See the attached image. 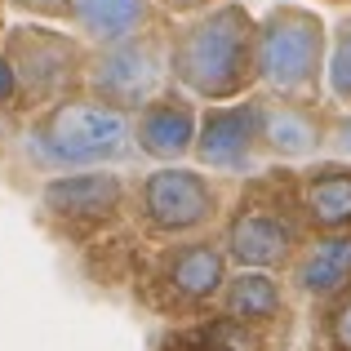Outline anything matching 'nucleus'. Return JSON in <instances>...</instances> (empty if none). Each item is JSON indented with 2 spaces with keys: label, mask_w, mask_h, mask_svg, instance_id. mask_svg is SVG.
Returning a JSON list of instances; mask_svg holds the SVG:
<instances>
[{
  "label": "nucleus",
  "mask_w": 351,
  "mask_h": 351,
  "mask_svg": "<svg viewBox=\"0 0 351 351\" xmlns=\"http://www.w3.org/2000/svg\"><path fill=\"white\" fill-rule=\"evenodd\" d=\"M236 182L205 173L200 165H152L134 173L129 191V232L147 245H173V240L218 236L227 209H232Z\"/></svg>",
  "instance_id": "obj_4"
},
{
  "label": "nucleus",
  "mask_w": 351,
  "mask_h": 351,
  "mask_svg": "<svg viewBox=\"0 0 351 351\" xmlns=\"http://www.w3.org/2000/svg\"><path fill=\"white\" fill-rule=\"evenodd\" d=\"M258 107L271 165H311L329 156V103H298L258 89Z\"/></svg>",
  "instance_id": "obj_11"
},
{
  "label": "nucleus",
  "mask_w": 351,
  "mask_h": 351,
  "mask_svg": "<svg viewBox=\"0 0 351 351\" xmlns=\"http://www.w3.org/2000/svg\"><path fill=\"white\" fill-rule=\"evenodd\" d=\"M191 165H200L205 173H218V178H232V182H245L271 165L267 143H263L258 94L236 98V103H205L200 107Z\"/></svg>",
  "instance_id": "obj_10"
},
{
  "label": "nucleus",
  "mask_w": 351,
  "mask_h": 351,
  "mask_svg": "<svg viewBox=\"0 0 351 351\" xmlns=\"http://www.w3.org/2000/svg\"><path fill=\"white\" fill-rule=\"evenodd\" d=\"M316 338L320 351H351V289L316 307Z\"/></svg>",
  "instance_id": "obj_18"
},
{
  "label": "nucleus",
  "mask_w": 351,
  "mask_h": 351,
  "mask_svg": "<svg viewBox=\"0 0 351 351\" xmlns=\"http://www.w3.org/2000/svg\"><path fill=\"white\" fill-rule=\"evenodd\" d=\"M0 53H5L9 71H14V85H18V107H14L18 120L85 94L89 45L71 27L18 18V23H9Z\"/></svg>",
  "instance_id": "obj_7"
},
{
  "label": "nucleus",
  "mask_w": 351,
  "mask_h": 351,
  "mask_svg": "<svg viewBox=\"0 0 351 351\" xmlns=\"http://www.w3.org/2000/svg\"><path fill=\"white\" fill-rule=\"evenodd\" d=\"M173 85L169 76V18L156 27L129 36L120 45H103L89 49V71H85V94L94 103H107L116 112L134 116L147 107L156 94Z\"/></svg>",
  "instance_id": "obj_9"
},
{
  "label": "nucleus",
  "mask_w": 351,
  "mask_h": 351,
  "mask_svg": "<svg viewBox=\"0 0 351 351\" xmlns=\"http://www.w3.org/2000/svg\"><path fill=\"white\" fill-rule=\"evenodd\" d=\"M329 5H351V0H329Z\"/></svg>",
  "instance_id": "obj_24"
},
{
  "label": "nucleus",
  "mask_w": 351,
  "mask_h": 351,
  "mask_svg": "<svg viewBox=\"0 0 351 351\" xmlns=\"http://www.w3.org/2000/svg\"><path fill=\"white\" fill-rule=\"evenodd\" d=\"M329 23L311 5L276 0L258 18V89L298 103H325Z\"/></svg>",
  "instance_id": "obj_6"
},
{
  "label": "nucleus",
  "mask_w": 351,
  "mask_h": 351,
  "mask_svg": "<svg viewBox=\"0 0 351 351\" xmlns=\"http://www.w3.org/2000/svg\"><path fill=\"white\" fill-rule=\"evenodd\" d=\"M293 293L285 285L280 271H254V267H236L232 280H227L223 298H218V316L240 325L245 334L271 343L276 334L289 329V316H293Z\"/></svg>",
  "instance_id": "obj_13"
},
{
  "label": "nucleus",
  "mask_w": 351,
  "mask_h": 351,
  "mask_svg": "<svg viewBox=\"0 0 351 351\" xmlns=\"http://www.w3.org/2000/svg\"><path fill=\"white\" fill-rule=\"evenodd\" d=\"M14 125V152L27 169L40 178L76 169H120L138 156L134 147V120L107 103H94L89 94L53 103L36 116L9 120Z\"/></svg>",
  "instance_id": "obj_2"
},
{
  "label": "nucleus",
  "mask_w": 351,
  "mask_h": 351,
  "mask_svg": "<svg viewBox=\"0 0 351 351\" xmlns=\"http://www.w3.org/2000/svg\"><path fill=\"white\" fill-rule=\"evenodd\" d=\"M307 236L311 232L298 200V165H267L263 173L236 182L232 209L218 227V240H223L232 267L280 276L289 271Z\"/></svg>",
  "instance_id": "obj_3"
},
{
  "label": "nucleus",
  "mask_w": 351,
  "mask_h": 351,
  "mask_svg": "<svg viewBox=\"0 0 351 351\" xmlns=\"http://www.w3.org/2000/svg\"><path fill=\"white\" fill-rule=\"evenodd\" d=\"M160 18L165 14L156 9V0H67V27L89 49L120 45L129 36L156 27Z\"/></svg>",
  "instance_id": "obj_16"
},
{
  "label": "nucleus",
  "mask_w": 351,
  "mask_h": 351,
  "mask_svg": "<svg viewBox=\"0 0 351 351\" xmlns=\"http://www.w3.org/2000/svg\"><path fill=\"white\" fill-rule=\"evenodd\" d=\"M285 285L307 307L334 302L343 289H351V236H307L285 271Z\"/></svg>",
  "instance_id": "obj_15"
},
{
  "label": "nucleus",
  "mask_w": 351,
  "mask_h": 351,
  "mask_svg": "<svg viewBox=\"0 0 351 351\" xmlns=\"http://www.w3.org/2000/svg\"><path fill=\"white\" fill-rule=\"evenodd\" d=\"M129 191H134V178L120 169L53 173L36 187V218L62 245L94 249L98 240L129 227Z\"/></svg>",
  "instance_id": "obj_8"
},
{
  "label": "nucleus",
  "mask_w": 351,
  "mask_h": 351,
  "mask_svg": "<svg viewBox=\"0 0 351 351\" xmlns=\"http://www.w3.org/2000/svg\"><path fill=\"white\" fill-rule=\"evenodd\" d=\"M5 32H9V23H5V9H0V40H5Z\"/></svg>",
  "instance_id": "obj_23"
},
{
  "label": "nucleus",
  "mask_w": 351,
  "mask_h": 351,
  "mask_svg": "<svg viewBox=\"0 0 351 351\" xmlns=\"http://www.w3.org/2000/svg\"><path fill=\"white\" fill-rule=\"evenodd\" d=\"M298 200L311 236H351V160L298 165Z\"/></svg>",
  "instance_id": "obj_14"
},
{
  "label": "nucleus",
  "mask_w": 351,
  "mask_h": 351,
  "mask_svg": "<svg viewBox=\"0 0 351 351\" xmlns=\"http://www.w3.org/2000/svg\"><path fill=\"white\" fill-rule=\"evenodd\" d=\"M214 5H223V0H156V9H160L165 18H191V14L214 9Z\"/></svg>",
  "instance_id": "obj_21"
},
{
  "label": "nucleus",
  "mask_w": 351,
  "mask_h": 351,
  "mask_svg": "<svg viewBox=\"0 0 351 351\" xmlns=\"http://www.w3.org/2000/svg\"><path fill=\"white\" fill-rule=\"evenodd\" d=\"M18 18H36V23H62L67 27V0H5Z\"/></svg>",
  "instance_id": "obj_19"
},
{
  "label": "nucleus",
  "mask_w": 351,
  "mask_h": 351,
  "mask_svg": "<svg viewBox=\"0 0 351 351\" xmlns=\"http://www.w3.org/2000/svg\"><path fill=\"white\" fill-rule=\"evenodd\" d=\"M18 107V85H14V71H9L5 53H0V116H14Z\"/></svg>",
  "instance_id": "obj_22"
},
{
  "label": "nucleus",
  "mask_w": 351,
  "mask_h": 351,
  "mask_svg": "<svg viewBox=\"0 0 351 351\" xmlns=\"http://www.w3.org/2000/svg\"><path fill=\"white\" fill-rule=\"evenodd\" d=\"M169 76L200 107L258 94V14L223 0L191 18H169Z\"/></svg>",
  "instance_id": "obj_1"
},
{
  "label": "nucleus",
  "mask_w": 351,
  "mask_h": 351,
  "mask_svg": "<svg viewBox=\"0 0 351 351\" xmlns=\"http://www.w3.org/2000/svg\"><path fill=\"white\" fill-rule=\"evenodd\" d=\"M129 120H134V147L143 160H152V165H187L191 160L196 129H200V103L191 94H182L178 85L156 94Z\"/></svg>",
  "instance_id": "obj_12"
},
{
  "label": "nucleus",
  "mask_w": 351,
  "mask_h": 351,
  "mask_svg": "<svg viewBox=\"0 0 351 351\" xmlns=\"http://www.w3.org/2000/svg\"><path fill=\"white\" fill-rule=\"evenodd\" d=\"M0 9H5V0H0Z\"/></svg>",
  "instance_id": "obj_25"
},
{
  "label": "nucleus",
  "mask_w": 351,
  "mask_h": 351,
  "mask_svg": "<svg viewBox=\"0 0 351 351\" xmlns=\"http://www.w3.org/2000/svg\"><path fill=\"white\" fill-rule=\"evenodd\" d=\"M325 103L351 112V5L329 23V67H325Z\"/></svg>",
  "instance_id": "obj_17"
},
{
  "label": "nucleus",
  "mask_w": 351,
  "mask_h": 351,
  "mask_svg": "<svg viewBox=\"0 0 351 351\" xmlns=\"http://www.w3.org/2000/svg\"><path fill=\"white\" fill-rule=\"evenodd\" d=\"M232 271L236 267L218 236L147 245L138 249L134 293L147 311L173 320V325H187V320H205L218 311V298H223Z\"/></svg>",
  "instance_id": "obj_5"
},
{
  "label": "nucleus",
  "mask_w": 351,
  "mask_h": 351,
  "mask_svg": "<svg viewBox=\"0 0 351 351\" xmlns=\"http://www.w3.org/2000/svg\"><path fill=\"white\" fill-rule=\"evenodd\" d=\"M329 156L334 160H351V112L329 103Z\"/></svg>",
  "instance_id": "obj_20"
}]
</instances>
